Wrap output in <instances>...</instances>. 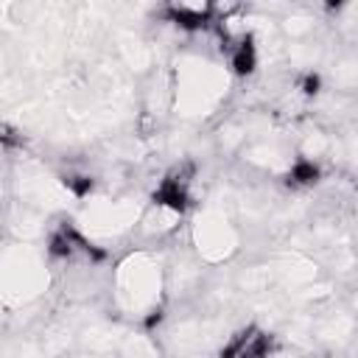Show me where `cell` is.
I'll return each mask as SVG.
<instances>
[{
  "label": "cell",
  "instance_id": "cell-1",
  "mask_svg": "<svg viewBox=\"0 0 358 358\" xmlns=\"http://www.w3.org/2000/svg\"><path fill=\"white\" fill-rule=\"evenodd\" d=\"M193 185H196V162L193 159L173 162L157 179V185L151 190V204L157 210L185 215L193 207Z\"/></svg>",
  "mask_w": 358,
  "mask_h": 358
},
{
  "label": "cell",
  "instance_id": "cell-2",
  "mask_svg": "<svg viewBox=\"0 0 358 358\" xmlns=\"http://www.w3.org/2000/svg\"><path fill=\"white\" fill-rule=\"evenodd\" d=\"M277 336L260 324L238 327L218 350V358H274L277 355Z\"/></svg>",
  "mask_w": 358,
  "mask_h": 358
},
{
  "label": "cell",
  "instance_id": "cell-3",
  "mask_svg": "<svg viewBox=\"0 0 358 358\" xmlns=\"http://www.w3.org/2000/svg\"><path fill=\"white\" fill-rule=\"evenodd\" d=\"M48 255H50V260H76V257L101 260L103 257V252L90 238H84V232L73 224H59L56 229H50Z\"/></svg>",
  "mask_w": 358,
  "mask_h": 358
},
{
  "label": "cell",
  "instance_id": "cell-4",
  "mask_svg": "<svg viewBox=\"0 0 358 358\" xmlns=\"http://www.w3.org/2000/svg\"><path fill=\"white\" fill-rule=\"evenodd\" d=\"M227 62H229L232 76H238V78H252L257 73L260 45H257L252 31H243V34L227 39Z\"/></svg>",
  "mask_w": 358,
  "mask_h": 358
},
{
  "label": "cell",
  "instance_id": "cell-5",
  "mask_svg": "<svg viewBox=\"0 0 358 358\" xmlns=\"http://www.w3.org/2000/svg\"><path fill=\"white\" fill-rule=\"evenodd\" d=\"M165 22L176 25L185 34H199L215 25V6H190V3H168L162 8Z\"/></svg>",
  "mask_w": 358,
  "mask_h": 358
},
{
  "label": "cell",
  "instance_id": "cell-6",
  "mask_svg": "<svg viewBox=\"0 0 358 358\" xmlns=\"http://www.w3.org/2000/svg\"><path fill=\"white\" fill-rule=\"evenodd\" d=\"M288 185L296 187V190H308V187H316L322 182V165L313 159V157H294L291 165H288V173H285Z\"/></svg>",
  "mask_w": 358,
  "mask_h": 358
},
{
  "label": "cell",
  "instance_id": "cell-7",
  "mask_svg": "<svg viewBox=\"0 0 358 358\" xmlns=\"http://www.w3.org/2000/svg\"><path fill=\"white\" fill-rule=\"evenodd\" d=\"M62 185L67 187L70 196L87 199V196L95 190V176H90V173H84V171H67V173L62 176Z\"/></svg>",
  "mask_w": 358,
  "mask_h": 358
},
{
  "label": "cell",
  "instance_id": "cell-8",
  "mask_svg": "<svg viewBox=\"0 0 358 358\" xmlns=\"http://www.w3.org/2000/svg\"><path fill=\"white\" fill-rule=\"evenodd\" d=\"M296 90L302 92V95H308V98H313V95H319L322 92V76L319 73H302L299 76V84H296Z\"/></svg>",
  "mask_w": 358,
  "mask_h": 358
}]
</instances>
